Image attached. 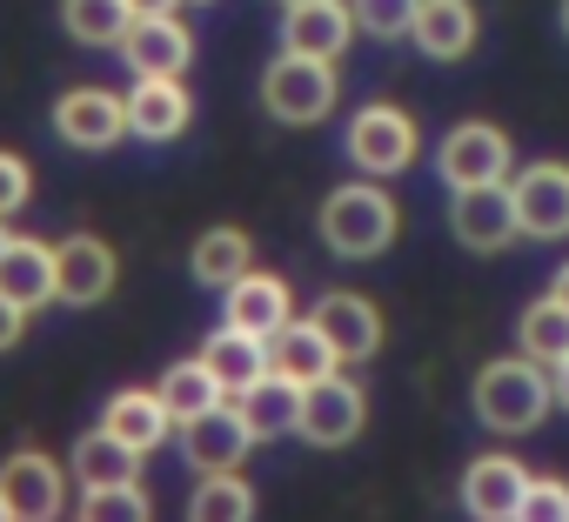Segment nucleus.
Returning a JSON list of instances; mask_svg holds the SVG:
<instances>
[{"mask_svg": "<svg viewBox=\"0 0 569 522\" xmlns=\"http://www.w3.org/2000/svg\"><path fill=\"white\" fill-rule=\"evenodd\" d=\"M396 228H402V208H396V194H389L376 174L329 188V201H322V214H316L322 248L342 254V261H376V254L396 241Z\"/></svg>", "mask_w": 569, "mask_h": 522, "instance_id": "obj_1", "label": "nucleus"}, {"mask_svg": "<svg viewBox=\"0 0 569 522\" xmlns=\"http://www.w3.org/2000/svg\"><path fill=\"white\" fill-rule=\"evenodd\" d=\"M469 402H476L482 429H496V435H529V429L549 415L556 382L542 375V362H536V355H516V362L502 355V362H482V375H476Z\"/></svg>", "mask_w": 569, "mask_h": 522, "instance_id": "obj_2", "label": "nucleus"}, {"mask_svg": "<svg viewBox=\"0 0 569 522\" xmlns=\"http://www.w3.org/2000/svg\"><path fill=\"white\" fill-rule=\"evenodd\" d=\"M336 61H316V54H289L281 48L261 74V108L274 121H289V128H316L329 108H336Z\"/></svg>", "mask_w": 569, "mask_h": 522, "instance_id": "obj_3", "label": "nucleus"}, {"mask_svg": "<svg viewBox=\"0 0 569 522\" xmlns=\"http://www.w3.org/2000/svg\"><path fill=\"white\" fill-rule=\"evenodd\" d=\"M509 161H516V148L496 121H456L436 148V174L449 181V194L482 188V181H509Z\"/></svg>", "mask_w": 569, "mask_h": 522, "instance_id": "obj_4", "label": "nucleus"}, {"mask_svg": "<svg viewBox=\"0 0 569 522\" xmlns=\"http://www.w3.org/2000/svg\"><path fill=\"white\" fill-rule=\"evenodd\" d=\"M416 154H422V134H416V121H409L402 108L376 101V108H362V114L349 121V161H356L362 174L389 181V174H402Z\"/></svg>", "mask_w": 569, "mask_h": 522, "instance_id": "obj_5", "label": "nucleus"}, {"mask_svg": "<svg viewBox=\"0 0 569 522\" xmlns=\"http://www.w3.org/2000/svg\"><path fill=\"white\" fill-rule=\"evenodd\" d=\"M362 429H369V395H362L342 369L302 389V422H296L302 442H316V449H349Z\"/></svg>", "mask_w": 569, "mask_h": 522, "instance_id": "obj_6", "label": "nucleus"}, {"mask_svg": "<svg viewBox=\"0 0 569 522\" xmlns=\"http://www.w3.org/2000/svg\"><path fill=\"white\" fill-rule=\"evenodd\" d=\"M449 228H456V241H462L469 254H496V248H509V241L522 234V221H516V194H509L502 181L456 188V201H449Z\"/></svg>", "mask_w": 569, "mask_h": 522, "instance_id": "obj_7", "label": "nucleus"}, {"mask_svg": "<svg viewBox=\"0 0 569 522\" xmlns=\"http://www.w3.org/2000/svg\"><path fill=\"white\" fill-rule=\"evenodd\" d=\"M114 275H121V261L101 234H68L54 241V295L68 309H94L114 295Z\"/></svg>", "mask_w": 569, "mask_h": 522, "instance_id": "obj_8", "label": "nucleus"}, {"mask_svg": "<svg viewBox=\"0 0 569 522\" xmlns=\"http://www.w3.org/2000/svg\"><path fill=\"white\" fill-rule=\"evenodd\" d=\"M54 134L81 154H101L128 134V94H108V88H68L54 101Z\"/></svg>", "mask_w": 569, "mask_h": 522, "instance_id": "obj_9", "label": "nucleus"}, {"mask_svg": "<svg viewBox=\"0 0 569 522\" xmlns=\"http://www.w3.org/2000/svg\"><path fill=\"white\" fill-rule=\"evenodd\" d=\"M509 194H516L522 234H536V241H562V234H569V161H536V168H522V174L509 181Z\"/></svg>", "mask_w": 569, "mask_h": 522, "instance_id": "obj_10", "label": "nucleus"}, {"mask_svg": "<svg viewBox=\"0 0 569 522\" xmlns=\"http://www.w3.org/2000/svg\"><path fill=\"white\" fill-rule=\"evenodd\" d=\"M0 495H8V515H21V522H48V515H61V502H68L61 462L41 455V449H14L8 462H0Z\"/></svg>", "mask_w": 569, "mask_h": 522, "instance_id": "obj_11", "label": "nucleus"}, {"mask_svg": "<svg viewBox=\"0 0 569 522\" xmlns=\"http://www.w3.org/2000/svg\"><path fill=\"white\" fill-rule=\"evenodd\" d=\"M254 449V435H248V422H241V409L234 402H221V409H208V415H188L181 422V455H188V469L194 475H221V469H241V455Z\"/></svg>", "mask_w": 569, "mask_h": 522, "instance_id": "obj_12", "label": "nucleus"}, {"mask_svg": "<svg viewBox=\"0 0 569 522\" xmlns=\"http://www.w3.org/2000/svg\"><path fill=\"white\" fill-rule=\"evenodd\" d=\"M522 495H529V469L516 455H502V449H489V455H476L462 469V509L482 515V522H516Z\"/></svg>", "mask_w": 569, "mask_h": 522, "instance_id": "obj_13", "label": "nucleus"}, {"mask_svg": "<svg viewBox=\"0 0 569 522\" xmlns=\"http://www.w3.org/2000/svg\"><path fill=\"white\" fill-rule=\"evenodd\" d=\"M349 34H356V8H342V0H302V8H281V48H289V54L342 61Z\"/></svg>", "mask_w": 569, "mask_h": 522, "instance_id": "obj_14", "label": "nucleus"}, {"mask_svg": "<svg viewBox=\"0 0 569 522\" xmlns=\"http://www.w3.org/2000/svg\"><path fill=\"white\" fill-rule=\"evenodd\" d=\"M188 121H194V101H188L181 74H134L128 134H141V141H174V134H188Z\"/></svg>", "mask_w": 569, "mask_h": 522, "instance_id": "obj_15", "label": "nucleus"}, {"mask_svg": "<svg viewBox=\"0 0 569 522\" xmlns=\"http://www.w3.org/2000/svg\"><path fill=\"white\" fill-rule=\"evenodd\" d=\"M316 329L336 342L342 362H369V355L382 349V309H376L369 295H349V289H329V295L316 302Z\"/></svg>", "mask_w": 569, "mask_h": 522, "instance_id": "obj_16", "label": "nucleus"}, {"mask_svg": "<svg viewBox=\"0 0 569 522\" xmlns=\"http://www.w3.org/2000/svg\"><path fill=\"white\" fill-rule=\"evenodd\" d=\"M121 54L134 74H188L194 61V34L174 14H134V28L121 34Z\"/></svg>", "mask_w": 569, "mask_h": 522, "instance_id": "obj_17", "label": "nucleus"}, {"mask_svg": "<svg viewBox=\"0 0 569 522\" xmlns=\"http://www.w3.org/2000/svg\"><path fill=\"white\" fill-rule=\"evenodd\" d=\"M268 369L309 389V382L336 375V369H342V355H336V342H329V335L316 329V315H309V322H281V329L268 335Z\"/></svg>", "mask_w": 569, "mask_h": 522, "instance_id": "obj_18", "label": "nucleus"}, {"mask_svg": "<svg viewBox=\"0 0 569 522\" xmlns=\"http://www.w3.org/2000/svg\"><path fill=\"white\" fill-rule=\"evenodd\" d=\"M476 34H482V14L469 8V0H422V8H416V28H409V41H416L429 61H462V54H476Z\"/></svg>", "mask_w": 569, "mask_h": 522, "instance_id": "obj_19", "label": "nucleus"}, {"mask_svg": "<svg viewBox=\"0 0 569 522\" xmlns=\"http://www.w3.org/2000/svg\"><path fill=\"white\" fill-rule=\"evenodd\" d=\"M101 429H108V435H121L128 449H141V455H148V449H161L181 422L168 415L161 389H114V395H108V409H101Z\"/></svg>", "mask_w": 569, "mask_h": 522, "instance_id": "obj_20", "label": "nucleus"}, {"mask_svg": "<svg viewBox=\"0 0 569 522\" xmlns=\"http://www.w3.org/2000/svg\"><path fill=\"white\" fill-rule=\"evenodd\" d=\"M0 295H14L28 315L54 302V241L8 234V248H0Z\"/></svg>", "mask_w": 569, "mask_h": 522, "instance_id": "obj_21", "label": "nucleus"}, {"mask_svg": "<svg viewBox=\"0 0 569 522\" xmlns=\"http://www.w3.org/2000/svg\"><path fill=\"white\" fill-rule=\"evenodd\" d=\"M234 409H241V422H248V435L254 442H274V435H296V422H302V382H289V375H261V382H248L241 395H228Z\"/></svg>", "mask_w": 569, "mask_h": 522, "instance_id": "obj_22", "label": "nucleus"}, {"mask_svg": "<svg viewBox=\"0 0 569 522\" xmlns=\"http://www.w3.org/2000/svg\"><path fill=\"white\" fill-rule=\"evenodd\" d=\"M221 309H228V322L248 329V335H274L281 322H296L289 282H281V275H261V269H248L234 289H221Z\"/></svg>", "mask_w": 569, "mask_h": 522, "instance_id": "obj_23", "label": "nucleus"}, {"mask_svg": "<svg viewBox=\"0 0 569 522\" xmlns=\"http://www.w3.org/2000/svg\"><path fill=\"white\" fill-rule=\"evenodd\" d=\"M201 362L214 369V382H221L228 395H241L248 382H261V375H268V335H248V329L221 322V329L201 342Z\"/></svg>", "mask_w": 569, "mask_h": 522, "instance_id": "obj_24", "label": "nucleus"}, {"mask_svg": "<svg viewBox=\"0 0 569 522\" xmlns=\"http://www.w3.org/2000/svg\"><path fill=\"white\" fill-rule=\"evenodd\" d=\"M188 269H194V282L201 289H234L248 269H254V241H248V228H208L201 241H194V254H188Z\"/></svg>", "mask_w": 569, "mask_h": 522, "instance_id": "obj_25", "label": "nucleus"}, {"mask_svg": "<svg viewBox=\"0 0 569 522\" xmlns=\"http://www.w3.org/2000/svg\"><path fill=\"white\" fill-rule=\"evenodd\" d=\"M74 475H81V489H108V482H134V469H141V449H128L121 435H108V429H94V435H81L74 442V462H68Z\"/></svg>", "mask_w": 569, "mask_h": 522, "instance_id": "obj_26", "label": "nucleus"}, {"mask_svg": "<svg viewBox=\"0 0 569 522\" xmlns=\"http://www.w3.org/2000/svg\"><path fill=\"white\" fill-rule=\"evenodd\" d=\"M61 28L81 48H121V34L134 28L128 0H61Z\"/></svg>", "mask_w": 569, "mask_h": 522, "instance_id": "obj_27", "label": "nucleus"}, {"mask_svg": "<svg viewBox=\"0 0 569 522\" xmlns=\"http://www.w3.org/2000/svg\"><path fill=\"white\" fill-rule=\"evenodd\" d=\"M154 389H161V402H168V415H174V422L208 415V409H221V402H228V389L214 382V369H208L201 355H194V362H174Z\"/></svg>", "mask_w": 569, "mask_h": 522, "instance_id": "obj_28", "label": "nucleus"}, {"mask_svg": "<svg viewBox=\"0 0 569 522\" xmlns=\"http://www.w3.org/2000/svg\"><path fill=\"white\" fill-rule=\"evenodd\" d=\"M516 349L536 355V362H562V355H569V302H562V295L529 302L522 322H516Z\"/></svg>", "mask_w": 569, "mask_h": 522, "instance_id": "obj_29", "label": "nucleus"}, {"mask_svg": "<svg viewBox=\"0 0 569 522\" xmlns=\"http://www.w3.org/2000/svg\"><path fill=\"white\" fill-rule=\"evenodd\" d=\"M188 515H194V522H241V515H254V489H248L234 469L201 475L194 495H188Z\"/></svg>", "mask_w": 569, "mask_h": 522, "instance_id": "obj_30", "label": "nucleus"}, {"mask_svg": "<svg viewBox=\"0 0 569 522\" xmlns=\"http://www.w3.org/2000/svg\"><path fill=\"white\" fill-rule=\"evenodd\" d=\"M148 495L141 482H108V489H81V515L88 522H148Z\"/></svg>", "mask_w": 569, "mask_h": 522, "instance_id": "obj_31", "label": "nucleus"}, {"mask_svg": "<svg viewBox=\"0 0 569 522\" xmlns=\"http://www.w3.org/2000/svg\"><path fill=\"white\" fill-rule=\"evenodd\" d=\"M416 8L422 0H356V28L376 34V41H402L416 28Z\"/></svg>", "mask_w": 569, "mask_h": 522, "instance_id": "obj_32", "label": "nucleus"}, {"mask_svg": "<svg viewBox=\"0 0 569 522\" xmlns=\"http://www.w3.org/2000/svg\"><path fill=\"white\" fill-rule=\"evenodd\" d=\"M516 522H569V482L529 475V495H522V515Z\"/></svg>", "mask_w": 569, "mask_h": 522, "instance_id": "obj_33", "label": "nucleus"}, {"mask_svg": "<svg viewBox=\"0 0 569 522\" xmlns=\"http://www.w3.org/2000/svg\"><path fill=\"white\" fill-rule=\"evenodd\" d=\"M28 194H34V174H28V161L0 148V221H8V214H21V208H28Z\"/></svg>", "mask_w": 569, "mask_h": 522, "instance_id": "obj_34", "label": "nucleus"}, {"mask_svg": "<svg viewBox=\"0 0 569 522\" xmlns=\"http://www.w3.org/2000/svg\"><path fill=\"white\" fill-rule=\"evenodd\" d=\"M21 329H28V309H21L14 295H0V355L21 342Z\"/></svg>", "mask_w": 569, "mask_h": 522, "instance_id": "obj_35", "label": "nucleus"}, {"mask_svg": "<svg viewBox=\"0 0 569 522\" xmlns=\"http://www.w3.org/2000/svg\"><path fill=\"white\" fill-rule=\"evenodd\" d=\"M549 382H556V402L569 409V355H562V362H549Z\"/></svg>", "mask_w": 569, "mask_h": 522, "instance_id": "obj_36", "label": "nucleus"}, {"mask_svg": "<svg viewBox=\"0 0 569 522\" xmlns=\"http://www.w3.org/2000/svg\"><path fill=\"white\" fill-rule=\"evenodd\" d=\"M128 8H134V14H174L181 0H128Z\"/></svg>", "mask_w": 569, "mask_h": 522, "instance_id": "obj_37", "label": "nucleus"}, {"mask_svg": "<svg viewBox=\"0 0 569 522\" xmlns=\"http://www.w3.org/2000/svg\"><path fill=\"white\" fill-rule=\"evenodd\" d=\"M549 295H562V302H569V261H562V269H556V282H549Z\"/></svg>", "mask_w": 569, "mask_h": 522, "instance_id": "obj_38", "label": "nucleus"}, {"mask_svg": "<svg viewBox=\"0 0 569 522\" xmlns=\"http://www.w3.org/2000/svg\"><path fill=\"white\" fill-rule=\"evenodd\" d=\"M562 34H569V0H562Z\"/></svg>", "mask_w": 569, "mask_h": 522, "instance_id": "obj_39", "label": "nucleus"}, {"mask_svg": "<svg viewBox=\"0 0 569 522\" xmlns=\"http://www.w3.org/2000/svg\"><path fill=\"white\" fill-rule=\"evenodd\" d=\"M0 248H8V221H0Z\"/></svg>", "mask_w": 569, "mask_h": 522, "instance_id": "obj_40", "label": "nucleus"}, {"mask_svg": "<svg viewBox=\"0 0 569 522\" xmlns=\"http://www.w3.org/2000/svg\"><path fill=\"white\" fill-rule=\"evenodd\" d=\"M281 8H302V0H281Z\"/></svg>", "mask_w": 569, "mask_h": 522, "instance_id": "obj_41", "label": "nucleus"}, {"mask_svg": "<svg viewBox=\"0 0 569 522\" xmlns=\"http://www.w3.org/2000/svg\"><path fill=\"white\" fill-rule=\"evenodd\" d=\"M0 515H8V495H0Z\"/></svg>", "mask_w": 569, "mask_h": 522, "instance_id": "obj_42", "label": "nucleus"}]
</instances>
